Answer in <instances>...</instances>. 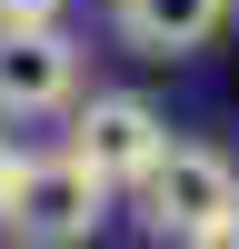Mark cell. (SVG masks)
<instances>
[{"label":"cell","instance_id":"cell-2","mask_svg":"<svg viewBox=\"0 0 239 249\" xmlns=\"http://www.w3.org/2000/svg\"><path fill=\"white\" fill-rule=\"evenodd\" d=\"M139 190V219H150L159 239H209L219 230V210L239 199V170L219 150H179V140H159V160L130 179Z\"/></svg>","mask_w":239,"mask_h":249},{"label":"cell","instance_id":"cell-1","mask_svg":"<svg viewBox=\"0 0 239 249\" xmlns=\"http://www.w3.org/2000/svg\"><path fill=\"white\" fill-rule=\"evenodd\" d=\"M100 219H110V179H100L80 150H60V160H20L0 230H10V239H40V249H70V239H90Z\"/></svg>","mask_w":239,"mask_h":249},{"label":"cell","instance_id":"cell-6","mask_svg":"<svg viewBox=\"0 0 239 249\" xmlns=\"http://www.w3.org/2000/svg\"><path fill=\"white\" fill-rule=\"evenodd\" d=\"M20 160H30V150H20L10 130H0V210H10V179H20Z\"/></svg>","mask_w":239,"mask_h":249},{"label":"cell","instance_id":"cell-3","mask_svg":"<svg viewBox=\"0 0 239 249\" xmlns=\"http://www.w3.org/2000/svg\"><path fill=\"white\" fill-rule=\"evenodd\" d=\"M80 100V40L50 20H0V120H50Z\"/></svg>","mask_w":239,"mask_h":249},{"label":"cell","instance_id":"cell-7","mask_svg":"<svg viewBox=\"0 0 239 249\" xmlns=\"http://www.w3.org/2000/svg\"><path fill=\"white\" fill-rule=\"evenodd\" d=\"M60 0H0V20H50Z\"/></svg>","mask_w":239,"mask_h":249},{"label":"cell","instance_id":"cell-4","mask_svg":"<svg viewBox=\"0 0 239 249\" xmlns=\"http://www.w3.org/2000/svg\"><path fill=\"white\" fill-rule=\"evenodd\" d=\"M159 140H170V130H159V110H150L139 90H90V110L70 120V150L90 160L110 190H130V179L150 170V160H159Z\"/></svg>","mask_w":239,"mask_h":249},{"label":"cell","instance_id":"cell-5","mask_svg":"<svg viewBox=\"0 0 239 249\" xmlns=\"http://www.w3.org/2000/svg\"><path fill=\"white\" fill-rule=\"evenodd\" d=\"M229 10L239 0H110V30L139 60H189V50H209L229 30Z\"/></svg>","mask_w":239,"mask_h":249}]
</instances>
